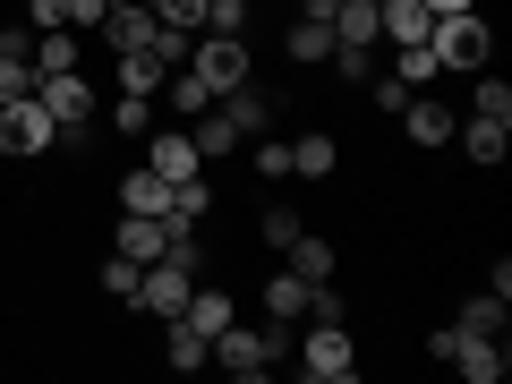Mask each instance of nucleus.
I'll return each instance as SVG.
<instances>
[{"label":"nucleus","mask_w":512,"mask_h":384,"mask_svg":"<svg viewBox=\"0 0 512 384\" xmlns=\"http://www.w3.org/2000/svg\"><path fill=\"white\" fill-rule=\"evenodd\" d=\"M291 359H299V376H316V384H350V376H359V342H350V325H316V316H308V333L291 342Z\"/></svg>","instance_id":"1"},{"label":"nucleus","mask_w":512,"mask_h":384,"mask_svg":"<svg viewBox=\"0 0 512 384\" xmlns=\"http://www.w3.org/2000/svg\"><path fill=\"white\" fill-rule=\"evenodd\" d=\"M427 52H436V69H487V18H470V9H453V18L427 26Z\"/></svg>","instance_id":"2"},{"label":"nucleus","mask_w":512,"mask_h":384,"mask_svg":"<svg viewBox=\"0 0 512 384\" xmlns=\"http://www.w3.org/2000/svg\"><path fill=\"white\" fill-rule=\"evenodd\" d=\"M188 69H197L214 94L248 86V77H256V60H248V35H197V43H188Z\"/></svg>","instance_id":"3"},{"label":"nucleus","mask_w":512,"mask_h":384,"mask_svg":"<svg viewBox=\"0 0 512 384\" xmlns=\"http://www.w3.org/2000/svg\"><path fill=\"white\" fill-rule=\"evenodd\" d=\"M60 146V120L26 94V103H0V154H52Z\"/></svg>","instance_id":"4"},{"label":"nucleus","mask_w":512,"mask_h":384,"mask_svg":"<svg viewBox=\"0 0 512 384\" xmlns=\"http://www.w3.org/2000/svg\"><path fill=\"white\" fill-rule=\"evenodd\" d=\"M35 103L52 111L60 120V137H69V128H86L94 120V86H86V69H60V77H35Z\"/></svg>","instance_id":"5"},{"label":"nucleus","mask_w":512,"mask_h":384,"mask_svg":"<svg viewBox=\"0 0 512 384\" xmlns=\"http://www.w3.org/2000/svg\"><path fill=\"white\" fill-rule=\"evenodd\" d=\"M154 26H163V18H154L146 0H111V9H103V26H94V35H103L111 52H154Z\"/></svg>","instance_id":"6"},{"label":"nucleus","mask_w":512,"mask_h":384,"mask_svg":"<svg viewBox=\"0 0 512 384\" xmlns=\"http://www.w3.org/2000/svg\"><path fill=\"white\" fill-rule=\"evenodd\" d=\"M453 367H461V376H470V384H504V333H461V342H453Z\"/></svg>","instance_id":"7"},{"label":"nucleus","mask_w":512,"mask_h":384,"mask_svg":"<svg viewBox=\"0 0 512 384\" xmlns=\"http://www.w3.org/2000/svg\"><path fill=\"white\" fill-rule=\"evenodd\" d=\"M146 163L163 171V180H197V137H188V128H154V146H146Z\"/></svg>","instance_id":"8"},{"label":"nucleus","mask_w":512,"mask_h":384,"mask_svg":"<svg viewBox=\"0 0 512 384\" xmlns=\"http://www.w3.org/2000/svg\"><path fill=\"white\" fill-rule=\"evenodd\" d=\"M308 299H316V282H299L291 265H282V274L265 282V325H308Z\"/></svg>","instance_id":"9"},{"label":"nucleus","mask_w":512,"mask_h":384,"mask_svg":"<svg viewBox=\"0 0 512 384\" xmlns=\"http://www.w3.org/2000/svg\"><path fill=\"white\" fill-rule=\"evenodd\" d=\"M171 248V231L154 214H120V239H111V256H128V265H154V256Z\"/></svg>","instance_id":"10"},{"label":"nucleus","mask_w":512,"mask_h":384,"mask_svg":"<svg viewBox=\"0 0 512 384\" xmlns=\"http://www.w3.org/2000/svg\"><path fill=\"white\" fill-rule=\"evenodd\" d=\"M163 367H180V376H197V367H214V342H205L188 316H171L163 325Z\"/></svg>","instance_id":"11"},{"label":"nucleus","mask_w":512,"mask_h":384,"mask_svg":"<svg viewBox=\"0 0 512 384\" xmlns=\"http://www.w3.org/2000/svg\"><path fill=\"white\" fill-rule=\"evenodd\" d=\"M402 128H410V146H453V111H444L436 94H410V103H402Z\"/></svg>","instance_id":"12"},{"label":"nucleus","mask_w":512,"mask_h":384,"mask_svg":"<svg viewBox=\"0 0 512 384\" xmlns=\"http://www.w3.org/2000/svg\"><path fill=\"white\" fill-rule=\"evenodd\" d=\"M427 0H376V35L384 43H427Z\"/></svg>","instance_id":"13"},{"label":"nucleus","mask_w":512,"mask_h":384,"mask_svg":"<svg viewBox=\"0 0 512 384\" xmlns=\"http://www.w3.org/2000/svg\"><path fill=\"white\" fill-rule=\"evenodd\" d=\"M163 205H171V180H163L154 163H137V171L120 180V214H154V222H163Z\"/></svg>","instance_id":"14"},{"label":"nucleus","mask_w":512,"mask_h":384,"mask_svg":"<svg viewBox=\"0 0 512 384\" xmlns=\"http://www.w3.org/2000/svg\"><path fill=\"white\" fill-rule=\"evenodd\" d=\"M333 43H350V52H376V0H333Z\"/></svg>","instance_id":"15"},{"label":"nucleus","mask_w":512,"mask_h":384,"mask_svg":"<svg viewBox=\"0 0 512 384\" xmlns=\"http://www.w3.org/2000/svg\"><path fill=\"white\" fill-rule=\"evenodd\" d=\"M214 103H222V120H231L239 137H265V128H274V103L256 86H231V94H214Z\"/></svg>","instance_id":"16"},{"label":"nucleus","mask_w":512,"mask_h":384,"mask_svg":"<svg viewBox=\"0 0 512 384\" xmlns=\"http://www.w3.org/2000/svg\"><path fill=\"white\" fill-rule=\"evenodd\" d=\"M333 163H342V146H333L325 128H299L291 137V171L299 180H333Z\"/></svg>","instance_id":"17"},{"label":"nucleus","mask_w":512,"mask_h":384,"mask_svg":"<svg viewBox=\"0 0 512 384\" xmlns=\"http://www.w3.org/2000/svg\"><path fill=\"white\" fill-rule=\"evenodd\" d=\"M180 316H188V325L205 333V342H214L222 325H239V308H231V291H205V282H197V291H188V308H180Z\"/></svg>","instance_id":"18"},{"label":"nucleus","mask_w":512,"mask_h":384,"mask_svg":"<svg viewBox=\"0 0 512 384\" xmlns=\"http://www.w3.org/2000/svg\"><path fill=\"white\" fill-rule=\"evenodd\" d=\"M453 137H461V154H470V163H504V120H453Z\"/></svg>","instance_id":"19"},{"label":"nucleus","mask_w":512,"mask_h":384,"mask_svg":"<svg viewBox=\"0 0 512 384\" xmlns=\"http://www.w3.org/2000/svg\"><path fill=\"white\" fill-rule=\"evenodd\" d=\"M282 256H291V274H299V282H333V239L299 231V239H291V248H282Z\"/></svg>","instance_id":"20"},{"label":"nucleus","mask_w":512,"mask_h":384,"mask_svg":"<svg viewBox=\"0 0 512 384\" xmlns=\"http://www.w3.org/2000/svg\"><path fill=\"white\" fill-rule=\"evenodd\" d=\"M163 103H171V111H180V120H197V111H205V103H214V86H205V77H197V69H163Z\"/></svg>","instance_id":"21"},{"label":"nucleus","mask_w":512,"mask_h":384,"mask_svg":"<svg viewBox=\"0 0 512 384\" xmlns=\"http://www.w3.org/2000/svg\"><path fill=\"white\" fill-rule=\"evenodd\" d=\"M291 60L299 69H325L333 60V26L325 18H291Z\"/></svg>","instance_id":"22"},{"label":"nucleus","mask_w":512,"mask_h":384,"mask_svg":"<svg viewBox=\"0 0 512 384\" xmlns=\"http://www.w3.org/2000/svg\"><path fill=\"white\" fill-rule=\"evenodd\" d=\"M384 77H402V86L419 94V86H436L444 69H436V52H427V43H393V69H384Z\"/></svg>","instance_id":"23"},{"label":"nucleus","mask_w":512,"mask_h":384,"mask_svg":"<svg viewBox=\"0 0 512 384\" xmlns=\"http://www.w3.org/2000/svg\"><path fill=\"white\" fill-rule=\"evenodd\" d=\"M188 137H197V154H239V128L222 120V103H205L197 120H188Z\"/></svg>","instance_id":"24"},{"label":"nucleus","mask_w":512,"mask_h":384,"mask_svg":"<svg viewBox=\"0 0 512 384\" xmlns=\"http://www.w3.org/2000/svg\"><path fill=\"white\" fill-rule=\"evenodd\" d=\"M120 60V94H163V60L154 52H111Z\"/></svg>","instance_id":"25"},{"label":"nucleus","mask_w":512,"mask_h":384,"mask_svg":"<svg viewBox=\"0 0 512 384\" xmlns=\"http://www.w3.org/2000/svg\"><path fill=\"white\" fill-rule=\"evenodd\" d=\"M478 77V86H470V111H478V120H504L512 128V86H504V77H487V69H470Z\"/></svg>","instance_id":"26"},{"label":"nucleus","mask_w":512,"mask_h":384,"mask_svg":"<svg viewBox=\"0 0 512 384\" xmlns=\"http://www.w3.org/2000/svg\"><path fill=\"white\" fill-rule=\"evenodd\" d=\"M504 316H512V299H504V291H478L470 308H461V333H504Z\"/></svg>","instance_id":"27"},{"label":"nucleus","mask_w":512,"mask_h":384,"mask_svg":"<svg viewBox=\"0 0 512 384\" xmlns=\"http://www.w3.org/2000/svg\"><path fill=\"white\" fill-rule=\"evenodd\" d=\"M111 128H120V137H146L154 128V94H120V103H111Z\"/></svg>","instance_id":"28"},{"label":"nucleus","mask_w":512,"mask_h":384,"mask_svg":"<svg viewBox=\"0 0 512 384\" xmlns=\"http://www.w3.org/2000/svg\"><path fill=\"white\" fill-rule=\"evenodd\" d=\"M197 35H248V0H205V26Z\"/></svg>","instance_id":"29"},{"label":"nucleus","mask_w":512,"mask_h":384,"mask_svg":"<svg viewBox=\"0 0 512 384\" xmlns=\"http://www.w3.org/2000/svg\"><path fill=\"white\" fill-rule=\"evenodd\" d=\"M256 231H265V248H274V256H282V248H291V239H299V231H308V214H291V205H274V214L256 222Z\"/></svg>","instance_id":"30"},{"label":"nucleus","mask_w":512,"mask_h":384,"mask_svg":"<svg viewBox=\"0 0 512 384\" xmlns=\"http://www.w3.org/2000/svg\"><path fill=\"white\" fill-rule=\"evenodd\" d=\"M256 171H265V180H291V137L265 128V137H256Z\"/></svg>","instance_id":"31"},{"label":"nucleus","mask_w":512,"mask_h":384,"mask_svg":"<svg viewBox=\"0 0 512 384\" xmlns=\"http://www.w3.org/2000/svg\"><path fill=\"white\" fill-rule=\"evenodd\" d=\"M35 94V60H9L0 52V103H26Z\"/></svg>","instance_id":"32"},{"label":"nucleus","mask_w":512,"mask_h":384,"mask_svg":"<svg viewBox=\"0 0 512 384\" xmlns=\"http://www.w3.org/2000/svg\"><path fill=\"white\" fill-rule=\"evenodd\" d=\"M154 18L180 26V35H197V26H205V0H154Z\"/></svg>","instance_id":"33"},{"label":"nucleus","mask_w":512,"mask_h":384,"mask_svg":"<svg viewBox=\"0 0 512 384\" xmlns=\"http://www.w3.org/2000/svg\"><path fill=\"white\" fill-rule=\"evenodd\" d=\"M137 274H146V265H128V256H111V265H103V291H111V299H137Z\"/></svg>","instance_id":"34"},{"label":"nucleus","mask_w":512,"mask_h":384,"mask_svg":"<svg viewBox=\"0 0 512 384\" xmlns=\"http://www.w3.org/2000/svg\"><path fill=\"white\" fill-rule=\"evenodd\" d=\"M367 94H376V111H402V103H410V86H402V77H376Z\"/></svg>","instance_id":"35"},{"label":"nucleus","mask_w":512,"mask_h":384,"mask_svg":"<svg viewBox=\"0 0 512 384\" xmlns=\"http://www.w3.org/2000/svg\"><path fill=\"white\" fill-rule=\"evenodd\" d=\"M0 52H9V60H26V52H35V26H0Z\"/></svg>","instance_id":"36"},{"label":"nucleus","mask_w":512,"mask_h":384,"mask_svg":"<svg viewBox=\"0 0 512 384\" xmlns=\"http://www.w3.org/2000/svg\"><path fill=\"white\" fill-rule=\"evenodd\" d=\"M103 9H111V0H69V26H86V35H94V26H103Z\"/></svg>","instance_id":"37"},{"label":"nucleus","mask_w":512,"mask_h":384,"mask_svg":"<svg viewBox=\"0 0 512 384\" xmlns=\"http://www.w3.org/2000/svg\"><path fill=\"white\" fill-rule=\"evenodd\" d=\"M453 9H478V0H427V18H453Z\"/></svg>","instance_id":"38"}]
</instances>
